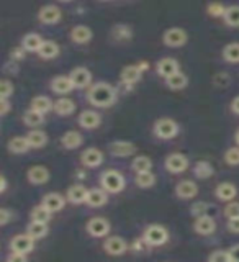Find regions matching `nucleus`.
Wrapping results in <instances>:
<instances>
[{
	"label": "nucleus",
	"mask_w": 239,
	"mask_h": 262,
	"mask_svg": "<svg viewBox=\"0 0 239 262\" xmlns=\"http://www.w3.org/2000/svg\"><path fill=\"white\" fill-rule=\"evenodd\" d=\"M118 97V89L108 82H95L87 90V102L97 108H108Z\"/></svg>",
	"instance_id": "obj_1"
},
{
	"label": "nucleus",
	"mask_w": 239,
	"mask_h": 262,
	"mask_svg": "<svg viewBox=\"0 0 239 262\" xmlns=\"http://www.w3.org/2000/svg\"><path fill=\"white\" fill-rule=\"evenodd\" d=\"M125 185L126 180L117 169H106L100 174V187H103L108 193H120Z\"/></svg>",
	"instance_id": "obj_2"
},
{
	"label": "nucleus",
	"mask_w": 239,
	"mask_h": 262,
	"mask_svg": "<svg viewBox=\"0 0 239 262\" xmlns=\"http://www.w3.org/2000/svg\"><path fill=\"white\" fill-rule=\"evenodd\" d=\"M153 131L159 139H174L179 135L180 128H179V123L176 120L162 117L154 123Z\"/></svg>",
	"instance_id": "obj_3"
},
{
	"label": "nucleus",
	"mask_w": 239,
	"mask_h": 262,
	"mask_svg": "<svg viewBox=\"0 0 239 262\" xmlns=\"http://www.w3.org/2000/svg\"><path fill=\"white\" fill-rule=\"evenodd\" d=\"M143 237L149 246H162L169 241V231L162 225H149L144 229Z\"/></svg>",
	"instance_id": "obj_4"
},
{
	"label": "nucleus",
	"mask_w": 239,
	"mask_h": 262,
	"mask_svg": "<svg viewBox=\"0 0 239 262\" xmlns=\"http://www.w3.org/2000/svg\"><path fill=\"white\" fill-rule=\"evenodd\" d=\"M188 41V35L187 31L179 28V27H172L167 28L166 31L162 33V43L166 45L167 48H182L187 45Z\"/></svg>",
	"instance_id": "obj_5"
},
{
	"label": "nucleus",
	"mask_w": 239,
	"mask_h": 262,
	"mask_svg": "<svg viewBox=\"0 0 239 262\" xmlns=\"http://www.w3.org/2000/svg\"><path fill=\"white\" fill-rule=\"evenodd\" d=\"M164 167H166L169 174H182L188 169V159L182 152H172L164 161Z\"/></svg>",
	"instance_id": "obj_6"
},
{
	"label": "nucleus",
	"mask_w": 239,
	"mask_h": 262,
	"mask_svg": "<svg viewBox=\"0 0 239 262\" xmlns=\"http://www.w3.org/2000/svg\"><path fill=\"white\" fill-rule=\"evenodd\" d=\"M85 231L92 237H105L110 233V221L103 216L90 218L85 225Z\"/></svg>",
	"instance_id": "obj_7"
},
{
	"label": "nucleus",
	"mask_w": 239,
	"mask_h": 262,
	"mask_svg": "<svg viewBox=\"0 0 239 262\" xmlns=\"http://www.w3.org/2000/svg\"><path fill=\"white\" fill-rule=\"evenodd\" d=\"M61 18H62L61 8L57 5H53V4L41 7L39 12H38V20L43 25H56V23L61 21Z\"/></svg>",
	"instance_id": "obj_8"
},
{
	"label": "nucleus",
	"mask_w": 239,
	"mask_h": 262,
	"mask_svg": "<svg viewBox=\"0 0 239 262\" xmlns=\"http://www.w3.org/2000/svg\"><path fill=\"white\" fill-rule=\"evenodd\" d=\"M69 77L76 89H87L92 85V72L87 68H84V66H79V68L72 69Z\"/></svg>",
	"instance_id": "obj_9"
},
{
	"label": "nucleus",
	"mask_w": 239,
	"mask_h": 262,
	"mask_svg": "<svg viewBox=\"0 0 239 262\" xmlns=\"http://www.w3.org/2000/svg\"><path fill=\"white\" fill-rule=\"evenodd\" d=\"M35 241L36 239H33V237L28 234V233H25V234H16L12 237V241H10V251H18V252H23V254H30L33 249H35Z\"/></svg>",
	"instance_id": "obj_10"
},
{
	"label": "nucleus",
	"mask_w": 239,
	"mask_h": 262,
	"mask_svg": "<svg viewBox=\"0 0 239 262\" xmlns=\"http://www.w3.org/2000/svg\"><path fill=\"white\" fill-rule=\"evenodd\" d=\"M103 161H105V156L98 147H87V149L80 154V162L89 169H95L98 166H102Z\"/></svg>",
	"instance_id": "obj_11"
},
{
	"label": "nucleus",
	"mask_w": 239,
	"mask_h": 262,
	"mask_svg": "<svg viewBox=\"0 0 239 262\" xmlns=\"http://www.w3.org/2000/svg\"><path fill=\"white\" fill-rule=\"evenodd\" d=\"M103 249L110 256H123L128 251V244L121 236H108L103 243Z\"/></svg>",
	"instance_id": "obj_12"
},
{
	"label": "nucleus",
	"mask_w": 239,
	"mask_h": 262,
	"mask_svg": "<svg viewBox=\"0 0 239 262\" xmlns=\"http://www.w3.org/2000/svg\"><path fill=\"white\" fill-rule=\"evenodd\" d=\"M176 196L179 200H192L199 195V185L193 180H180L176 185Z\"/></svg>",
	"instance_id": "obj_13"
},
{
	"label": "nucleus",
	"mask_w": 239,
	"mask_h": 262,
	"mask_svg": "<svg viewBox=\"0 0 239 262\" xmlns=\"http://www.w3.org/2000/svg\"><path fill=\"white\" fill-rule=\"evenodd\" d=\"M193 229H195V233L200 236H210L216 231V221H215V218L210 216L207 213V215L195 218Z\"/></svg>",
	"instance_id": "obj_14"
},
{
	"label": "nucleus",
	"mask_w": 239,
	"mask_h": 262,
	"mask_svg": "<svg viewBox=\"0 0 239 262\" xmlns=\"http://www.w3.org/2000/svg\"><path fill=\"white\" fill-rule=\"evenodd\" d=\"M69 38H71L72 43H76V45H87L92 41L94 31L90 30L87 25H76V27L71 28Z\"/></svg>",
	"instance_id": "obj_15"
},
{
	"label": "nucleus",
	"mask_w": 239,
	"mask_h": 262,
	"mask_svg": "<svg viewBox=\"0 0 239 262\" xmlns=\"http://www.w3.org/2000/svg\"><path fill=\"white\" fill-rule=\"evenodd\" d=\"M79 126L80 128H84V129H95L100 126V123H102V115L95 112V110H84V112H80L79 115Z\"/></svg>",
	"instance_id": "obj_16"
},
{
	"label": "nucleus",
	"mask_w": 239,
	"mask_h": 262,
	"mask_svg": "<svg viewBox=\"0 0 239 262\" xmlns=\"http://www.w3.org/2000/svg\"><path fill=\"white\" fill-rule=\"evenodd\" d=\"M108 152L115 158H128V156H133L136 152V146L129 141H113L108 144Z\"/></svg>",
	"instance_id": "obj_17"
},
{
	"label": "nucleus",
	"mask_w": 239,
	"mask_h": 262,
	"mask_svg": "<svg viewBox=\"0 0 239 262\" xmlns=\"http://www.w3.org/2000/svg\"><path fill=\"white\" fill-rule=\"evenodd\" d=\"M179 71H180V64L174 57H162V59H159L158 64H156V72L164 79H167L169 76H172V74H176Z\"/></svg>",
	"instance_id": "obj_18"
},
{
	"label": "nucleus",
	"mask_w": 239,
	"mask_h": 262,
	"mask_svg": "<svg viewBox=\"0 0 239 262\" xmlns=\"http://www.w3.org/2000/svg\"><path fill=\"white\" fill-rule=\"evenodd\" d=\"M51 174H49V169L45 166H31L27 172V179L31 185H45Z\"/></svg>",
	"instance_id": "obj_19"
},
{
	"label": "nucleus",
	"mask_w": 239,
	"mask_h": 262,
	"mask_svg": "<svg viewBox=\"0 0 239 262\" xmlns=\"http://www.w3.org/2000/svg\"><path fill=\"white\" fill-rule=\"evenodd\" d=\"M66 199L72 205H82L87 203L89 199V190L80 184H74L68 188V193H66Z\"/></svg>",
	"instance_id": "obj_20"
},
{
	"label": "nucleus",
	"mask_w": 239,
	"mask_h": 262,
	"mask_svg": "<svg viewBox=\"0 0 239 262\" xmlns=\"http://www.w3.org/2000/svg\"><path fill=\"white\" fill-rule=\"evenodd\" d=\"M237 195V187L233 182H221L215 188V196L220 202H233Z\"/></svg>",
	"instance_id": "obj_21"
},
{
	"label": "nucleus",
	"mask_w": 239,
	"mask_h": 262,
	"mask_svg": "<svg viewBox=\"0 0 239 262\" xmlns=\"http://www.w3.org/2000/svg\"><path fill=\"white\" fill-rule=\"evenodd\" d=\"M143 76V71L139 68L138 64H128L125 68L121 69L120 72V80L123 84H129V85H135L136 82H139Z\"/></svg>",
	"instance_id": "obj_22"
},
{
	"label": "nucleus",
	"mask_w": 239,
	"mask_h": 262,
	"mask_svg": "<svg viewBox=\"0 0 239 262\" xmlns=\"http://www.w3.org/2000/svg\"><path fill=\"white\" fill-rule=\"evenodd\" d=\"M49 87H51V90L57 95H68L72 89H76L69 76H56V77H53Z\"/></svg>",
	"instance_id": "obj_23"
},
{
	"label": "nucleus",
	"mask_w": 239,
	"mask_h": 262,
	"mask_svg": "<svg viewBox=\"0 0 239 262\" xmlns=\"http://www.w3.org/2000/svg\"><path fill=\"white\" fill-rule=\"evenodd\" d=\"M66 196L61 195V193H57V192H49L43 196V203L45 207L48 210H51L53 213H57V211H61L64 208V205H66Z\"/></svg>",
	"instance_id": "obj_24"
},
{
	"label": "nucleus",
	"mask_w": 239,
	"mask_h": 262,
	"mask_svg": "<svg viewBox=\"0 0 239 262\" xmlns=\"http://www.w3.org/2000/svg\"><path fill=\"white\" fill-rule=\"evenodd\" d=\"M106 203H108V192H106L103 187L89 190V199H87L89 207L100 208V207H103V205H106Z\"/></svg>",
	"instance_id": "obj_25"
},
{
	"label": "nucleus",
	"mask_w": 239,
	"mask_h": 262,
	"mask_svg": "<svg viewBox=\"0 0 239 262\" xmlns=\"http://www.w3.org/2000/svg\"><path fill=\"white\" fill-rule=\"evenodd\" d=\"M82 143H84V138H82V135L79 133V131H66V133L61 136V144L64 149H77V147L82 146Z\"/></svg>",
	"instance_id": "obj_26"
},
{
	"label": "nucleus",
	"mask_w": 239,
	"mask_h": 262,
	"mask_svg": "<svg viewBox=\"0 0 239 262\" xmlns=\"http://www.w3.org/2000/svg\"><path fill=\"white\" fill-rule=\"evenodd\" d=\"M7 147H8V151H10L12 154H25V152H28L31 149L27 136L10 138V139H8V143H7Z\"/></svg>",
	"instance_id": "obj_27"
},
{
	"label": "nucleus",
	"mask_w": 239,
	"mask_h": 262,
	"mask_svg": "<svg viewBox=\"0 0 239 262\" xmlns=\"http://www.w3.org/2000/svg\"><path fill=\"white\" fill-rule=\"evenodd\" d=\"M76 108H77L76 102L64 95V97L57 98V100L54 102V108L53 110L57 115H61V117H69V115H72L74 112H76Z\"/></svg>",
	"instance_id": "obj_28"
},
{
	"label": "nucleus",
	"mask_w": 239,
	"mask_h": 262,
	"mask_svg": "<svg viewBox=\"0 0 239 262\" xmlns=\"http://www.w3.org/2000/svg\"><path fill=\"white\" fill-rule=\"evenodd\" d=\"M30 108H33V110H36V112L45 115V113L51 112L54 108V102L49 97H46V95H36V97L31 98Z\"/></svg>",
	"instance_id": "obj_29"
},
{
	"label": "nucleus",
	"mask_w": 239,
	"mask_h": 262,
	"mask_svg": "<svg viewBox=\"0 0 239 262\" xmlns=\"http://www.w3.org/2000/svg\"><path fill=\"white\" fill-rule=\"evenodd\" d=\"M38 56L41 59H54V57L59 56V45L56 43V41H49V39H45L41 48L38 49Z\"/></svg>",
	"instance_id": "obj_30"
},
{
	"label": "nucleus",
	"mask_w": 239,
	"mask_h": 262,
	"mask_svg": "<svg viewBox=\"0 0 239 262\" xmlns=\"http://www.w3.org/2000/svg\"><path fill=\"white\" fill-rule=\"evenodd\" d=\"M43 36L38 35V33H27L21 38V46L27 49L28 53H38V49L43 45Z\"/></svg>",
	"instance_id": "obj_31"
},
{
	"label": "nucleus",
	"mask_w": 239,
	"mask_h": 262,
	"mask_svg": "<svg viewBox=\"0 0 239 262\" xmlns=\"http://www.w3.org/2000/svg\"><path fill=\"white\" fill-rule=\"evenodd\" d=\"M166 85L170 89V90H182L188 85V77L187 74H184L182 71H179L176 74H172L166 79Z\"/></svg>",
	"instance_id": "obj_32"
},
{
	"label": "nucleus",
	"mask_w": 239,
	"mask_h": 262,
	"mask_svg": "<svg viewBox=\"0 0 239 262\" xmlns=\"http://www.w3.org/2000/svg\"><path fill=\"white\" fill-rule=\"evenodd\" d=\"M28 138V143L31 146V149H41V147H45L48 144V135L45 133V131L41 129H33L30 131V133L27 135Z\"/></svg>",
	"instance_id": "obj_33"
},
{
	"label": "nucleus",
	"mask_w": 239,
	"mask_h": 262,
	"mask_svg": "<svg viewBox=\"0 0 239 262\" xmlns=\"http://www.w3.org/2000/svg\"><path fill=\"white\" fill-rule=\"evenodd\" d=\"M27 233L33 237V239H43V237L49 233L48 223H41V221H33L28 225Z\"/></svg>",
	"instance_id": "obj_34"
},
{
	"label": "nucleus",
	"mask_w": 239,
	"mask_h": 262,
	"mask_svg": "<svg viewBox=\"0 0 239 262\" xmlns=\"http://www.w3.org/2000/svg\"><path fill=\"white\" fill-rule=\"evenodd\" d=\"M213 174H215V169H213V166L208 161H199L193 166V176L200 180L210 179Z\"/></svg>",
	"instance_id": "obj_35"
},
{
	"label": "nucleus",
	"mask_w": 239,
	"mask_h": 262,
	"mask_svg": "<svg viewBox=\"0 0 239 262\" xmlns=\"http://www.w3.org/2000/svg\"><path fill=\"white\" fill-rule=\"evenodd\" d=\"M23 123L27 126H30V128H38V126H41L45 123V115L30 108L28 112L23 113Z\"/></svg>",
	"instance_id": "obj_36"
},
{
	"label": "nucleus",
	"mask_w": 239,
	"mask_h": 262,
	"mask_svg": "<svg viewBox=\"0 0 239 262\" xmlns=\"http://www.w3.org/2000/svg\"><path fill=\"white\" fill-rule=\"evenodd\" d=\"M30 216L33 221H41V223H49V220L53 218V211L48 210L43 203L41 205H36V207H33Z\"/></svg>",
	"instance_id": "obj_37"
},
{
	"label": "nucleus",
	"mask_w": 239,
	"mask_h": 262,
	"mask_svg": "<svg viewBox=\"0 0 239 262\" xmlns=\"http://www.w3.org/2000/svg\"><path fill=\"white\" fill-rule=\"evenodd\" d=\"M221 54H223V59L226 62L239 64V43H237V41H234V43H228L223 48Z\"/></svg>",
	"instance_id": "obj_38"
},
{
	"label": "nucleus",
	"mask_w": 239,
	"mask_h": 262,
	"mask_svg": "<svg viewBox=\"0 0 239 262\" xmlns=\"http://www.w3.org/2000/svg\"><path fill=\"white\" fill-rule=\"evenodd\" d=\"M135 184L139 188H151V187H154V184H156L154 172H151V170L139 172V174H136V177H135Z\"/></svg>",
	"instance_id": "obj_39"
},
{
	"label": "nucleus",
	"mask_w": 239,
	"mask_h": 262,
	"mask_svg": "<svg viewBox=\"0 0 239 262\" xmlns=\"http://www.w3.org/2000/svg\"><path fill=\"white\" fill-rule=\"evenodd\" d=\"M223 20H225V23L228 25V27L239 28V5H229V7H226Z\"/></svg>",
	"instance_id": "obj_40"
},
{
	"label": "nucleus",
	"mask_w": 239,
	"mask_h": 262,
	"mask_svg": "<svg viewBox=\"0 0 239 262\" xmlns=\"http://www.w3.org/2000/svg\"><path fill=\"white\" fill-rule=\"evenodd\" d=\"M131 169H133L136 174L139 172H146V170H151L153 169V161L151 158H147V156H136L131 162Z\"/></svg>",
	"instance_id": "obj_41"
},
{
	"label": "nucleus",
	"mask_w": 239,
	"mask_h": 262,
	"mask_svg": "<svg viewBox=\"0 0 239 262\" xmlns=\"http://www.w3.org/2000/svg\"><path fill=\"white\" fill-rule=\"evenodd\" d=\"M112 35L118 41H128L131 36H133V30H131L128 25H115L112 30Z\"/></svg>",
	"instance_id": "obj_42"
},
{
	"label": "nucleus",
	"mask_w": 239,
	"mask_h": 262,
	"mask_svg": "<svg viewBox=\"0 0 239 262\" xmlns=\"http://www.w3.org/2000/svg\"><path fill=\"white\" fill-rule=\"evenodd\" d=\"M223 158H225V162L228 164V166H239V144L226 149Z\"/></svg>",
	"instance_id": "obj_43"
},
{
	"label": "nucleus",
	"mask_w": 239,
	"mask_h": 262,
	"mask_svg": "<svg viewBox=\"0 0 239 262\" xmlns=\"http://www.w3.org/2000/svg\"><path fill=\"white\" fill-rule=\"evenodd\" d=\"M210 210L208 207V203L207 202H195L192 207H190V213H192V216L193 218H199V216H203V215H207Z\"/></svg>",
	"instance_id": "obj_44"
},
{
	"label": "nucleus",
	"mask_w": 239,
	"mask_h": 262,
	"mask_svg": "<svg viewBox=\"0 0 239 262\" xmlns=\"http://www.w3.org/2000/svg\"><path fill=\"white\" fill-rule=\"evenodd\" d=\"M15 92V85L13 82L10 79H2V82H0V97L4 98H10Z\"/></svg>",
	"instance_id": "obj_45"
},
{
	"label": "nucleus",
	"mask_w": 239,
	"mask_h": 262,
	"mask_svg": "<svg viewBox=\"0 0 239 262\" xmlns=\"http://www.w3.org/2000/svg\"><path fill=\"white\" fill-rule=\"evenodd\" d=\"M225 216L228 220L239 218V202L233 200V202H228L226 203V207H225Z\"/></svg>",
	"instance_id": "obj_46"
},
{
	"label": "nucleus",
	"mask_w": 239,
	"mask_h": 262,
	"mask_svg": "<svg viewBox=\"0 0 239 262\" xmlns=\"http://www.w3.org/2000/svg\"><path fill=\"white\" fill-rule=\"evenodd\" d=\"M207 12H208V15H211V16H221V18H223V15H225V12H226V7H225L223 4H220V2H211V4L207 7Z\"/></svg>",
	"instance_id": "obj_47"
},
{
	"label": "nucleus",
	"mask_w": 239,
	"mask_h": 262,
	"mask_svg": "<svg viewBox=\"0 0 239 262\" xmlns=\"http://www.w3.org/2000/svg\"><path fill=\"white\" fill-rule=\"evenodd\" d=\"M208 260L210 262H231V259H229V252L221 251V249L213 251L208 256Z\"/></svg>",
	"instance_id": "obj_48"
},
{
	"label": "nucleus",
	"mask_w": 239,
	"mask_h": 262,
	"mask_svg": "<svg viewBox=\"0 0 239 262\" xmlns=\"http://www.w3.org/2000/svg\"><path fill=\"white\" fill-rule=\"evenodd\" d=\"M27 49H25L21 45L18 48H13L12 51H10V61H15V62H18L21 59H25V56H27Z\"/></svg>",
	"instance_id": "obj_49"
},
{
	"label": "nucleus",
	"mask_w": 239,
	"mask_h": 262,
	"mask_svg": "<svg viewBox=\"0 0 239 262\" xmlns=\"http://www.w3.org/2000/svg\"><path fill=\"white\" fill-rule=\"evenodd\" d=\"M28 257V254H23L18 251H10L7 256V262H25Z\"/></svg>",
	"instance_id": "obj_50"
},
{
	"label": "nucleus",
	"mask_w": 239,
	"mask_h": 262,
	"mask_svg": "<svg viewBox=\"0 0 239 262\" xmlns=\"http://www.w3.org/2000/svg\"><path fill=\"white\" fill-rule=\"evenodd\" d=\"M12 211L8 210V208H2L0 210V225L2 226H7L8 223H10V220H12Z\"/></svg>",
	"instance_id": "obj_51"
},
{
	"label": "nucleus",
	"mask_w": 239,
	"mask_h": 262,
	"mask_svg": "<svg viewBox=\"0 0 239 262\" xmlns=\"http://www.w3.org/2000/svg\"><path fill=\"white\" fill-rule=\"evenodd\" d=\"M10 108H12L10 100H8V98L0 97V115H2V117H5V115L10 112Z\"/></svg>",
	"instance_id": "obj_52"
},
{
	"label": "nucleus",
	"mask_w": 239,
	"mask_h": 262,
	"mask_svg": "<svg viewBox=\"0 0 239 262\" xmlns=\"http://www.w3.org/2000/svg\"><path fill=\"white\" fill-rule=\"evenodd\" d=\"M213 80H215L216 85H223L225 87V85L229 84V76H228V74H225V72H220V74H216Z\"/></svg>",
	"instance_id": "obj_53"
},
{
	"label": "nucleus",
	"mask_w": 239,
	"mask_h": 262,
	"mask_svg": "<svg viewBox=\"0 0 239 262\" xmlns=\"http://www.w3.org/2000/svg\"><path fill=\"white\" fill-rule=\"evenodd\" d=\"M147 246H149V244H147V243L144 241V237L141 236L139 239H136V241L133 243V246H131V249L136 251V252H141V251H144V248H147Z\"/></svg>",
	"instance_id": "obj_54"
},
{
	"label": "nucleus",
	"mask_w": 239,
	"mask_h": 262,
	"mask_svg": "<svg viewBox=\"0 0 239 262\" xmlns=\"http://www.w3.org/2000/svg\"><path fill=\"white\" fill-rule=\"evenodd\" d=\"M228 252H229V259H231V262H239V244L231 246V248L228 249Z\"/></svg>",
	"instance_id": "obj_55"
},
{
	"label": "nucleus",
	"mask_w": 239,
	"mask_h": 262,
	"mask_svg": "<svg viewBox=\"0 0 239 262\" xmlns=\"http://www.w3.org/2000/svg\"><path fill=\"white\" fill-rule=\"evenodd\" d=\"M228 231H231L234 234H239V218L228 220Z\"/></svg>",
	"instance_id": "obj_56"
},
{
	"label": "nucleus",
	"mask_w": 239,
	"mask_h": 262,
	"mask_svg": "<svg viewBox=\"0 0 239 262\" xmlns=\"http://www.w3.org/2000/svg\"><path fill=\"white\" fill-rule=\"evenodd\" d=\"M231 112H233L234 115H239V95L234 97L233 100H231Z\"/></svg>",
	"instance_id": "obj_57"
},
{
	"label": "nucleus",
	"mask_w": 239,
	"mask_h": 262,
	"mask_svg": "<svg viewBox=\"0 0 239 262\" xmlns=\"http://www.w3.org/2000/svg\"><path fill=\"white\" fill-rule=\"evenodd\" d=\"M0 184H2L0 185V192H5L7 190V177L5 176L0 177Z\"/></svg>",
	"instance_id": "obj_58"
},
{
	"label": "nucleus",
	"mask_w": 239,
	"mask_h": 262,
	"mask_svg": "<svg viewBox=\"0 0 239 262\" xmlns=\"http://www.w3.org/2000/svg\"><path fill=\"white\" fill-rule=\"evenodd\" d=\"M138 66H139V68H141V71L144 72V71H147V69H149V62H147V61H141V62H138Z\"/></svg>",
	"instance_id": "obj_59"
},
{
	"label": "nucleus",
	"mask_w": 239,
	"mask_h": 262,
	"mask_svg": "<svg viewBox=\"0 0 239 262\" xmlns=\"http://www.w3.org/2000/svg\"><path fill=\"white\" fill-rule=\"evenodd\" d=\"M234 138H236V143L239 144V129L236 131V136H234Z\"/></svg>",
	"instance_id": "obj_60"
},
{
	"label": "nucleus",
	"mask_w": 239,
	"mask_h": 262,
	"mask_svg": "<svg viewBox=\"0 0 239 262\" xmlns=\"http://www.w3.org/2000/svg\"><path fill=\"white\" fill-rule=\"evenodd\" d=\"M57 2H61V4H69V2H72V0H57Z\"/></svg>",
	"instance_id": "obj_61"
}]
</instances>
